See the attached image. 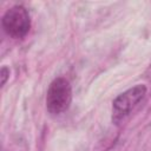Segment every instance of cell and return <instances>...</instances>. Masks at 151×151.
<instances>
[{
    "instance_id": "obj_4",
    "label": "cell",
    "mask_w": 151,
    "mask_h": 151,
    "mask_svg": "<svg viewBox=\"0 0 151 151\" xmlns=\"http://www.w3.org/2000/svg\"><path fill=\"white\" fill-rule=\"evenodd\" d=\"M0 77H1V86H4L8 78H9V68L7 66H2L1 67V71H0Z\"/></svg>"
},
{
    "instance_id": "obj_3",
    "label": "cell",
    "mask_w": 151,
    "mask_h": 151,
    "mask_svg": "<svg viewBox=\"0 0 151 151\" xmlns=\"http://www.w3.org/2000/svg\"><path fill=\"white\" fill-rule=\"evenodd\" d=\"M1 25L7 35L13 39H22L31 28L29 13L24 6L14 5L2 15Z\"/></svg>"
},
{
    "instance_id": "obj_2",
    "label": "cell",
    "mask_w": 151,
    "mask_h": 151,
    "mask_svg": "<svg viewBox=\"0 0 151 151\" xmlns=\"http://www.w3.org/2000/svg\"><path fill=\"white\" fill-rule=\"evenodd\" d=\"M146 90L147 88L144 84H138L117 96L112 101V122L119 124L124 120L143 100Z\"/></svg>"
},
{
    "instance_id": "obj_1",
    "label": "cell",
    "mask_w": 151,
    "mask_h": 151,
    "mask_svg": "<svg viewBox=\"0 0 151 151\" xmlns=\"http://www.w3.org/2000/svg\"><path fill=\"white\" fill-rule=\"evenodd\" d=\"M72 101V86L64 77L52 80L46 93V109L53 116H59L68 110Z\"/></svg>"
}]
</instances>
